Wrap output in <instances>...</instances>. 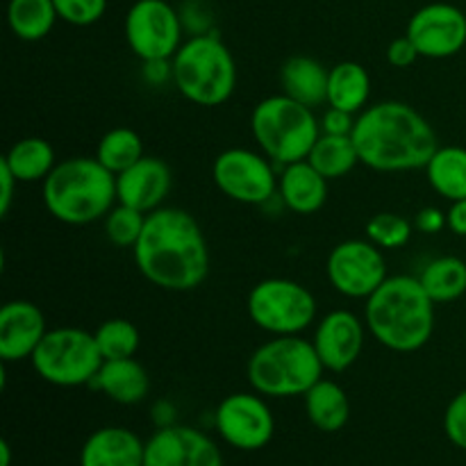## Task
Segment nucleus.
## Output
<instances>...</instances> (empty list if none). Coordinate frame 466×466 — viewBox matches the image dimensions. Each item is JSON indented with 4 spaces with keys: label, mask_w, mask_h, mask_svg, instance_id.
<instances>
[{
    "label": "nucleus",
    "mask_w": 466,
    "mask_h": 466,
    "mask_svg": "<svg viewBox=\"0 0 466 466\" xmlns=\"http://www.w3.org/2000/svg\"><path fill=\"white\" fill-rule=\"evenodd\" d=\"M135 267L164 291H194L209 273V248L200 223L180 208H159L146 217L132 248Z\"/></svg>",
    "instance_id": "nucleus-1"
},
{
    "label": "nucleus",
    "mask_w": 466,
    "mask_h": 466,
    "mask_svg": "<svg viewBox=\"0 0 466 466\" xmlns=\"http://www.w3.org/2000/svg\"><path fill=\"white\" fill-rule=\"evenodd\" d=\"M360 162L378 173H408L426 168L440 148L435 127L419 109L400 100L369 105L350 132Z\"/></svg>",
    "instance_id": "nucleus-2"
},
{
    "label": "nucleus",
    "mask_w": 466,
    "mask_h": 466,
    "mask_svg": "<svg viewBox=\"0 0 466 466\" xmlns=\"http://www.w3.org/2000/svg\"><path fill=\"white\" fill-rule=\"evenodd\" d=\"M435 308L419 276H390L367 299L364 323L391 353H417L435 332Z\"/></svg>",
    "instance_id": "nucleus-3"
},
{
    "label": "nucleus",
    "mask_w": 466,
    "mask_h": 466,
    "mask_svg": "<svg viewBox=\"0 0 466 466\" xmlns=\"http://www.w3.org/2000/svg\"><path fill=\"white\" fill-rule=\"evenodd\" d=\"M41 198L55 221L64 226H89L103 221L118 203L116 176L94 157L59 159L41 182Z\"/></svg>",
    "instance_id": "nucleus-4"
},
{
    "label": "nucleus",
    "mask_w": 466,
    "mask_h": 466,
    "mask_svg": "<svg viewBox=\"0 0 466 466\" xmlns=\"http://www.w3.org/2000/svg\"><path fill=\"white\" fill-rule=\"evenodd\" d=\"M177 94L200 107L228 103L237 89V62L217 32L191 35L171 57Z\"/></svg>",
    "instance_id": "nucleus-5"
},
{
    "label": "nucleus",
    "mask_w": 466,
    "mask_h": 466,
    "mask_svg": "<svg viewBox=\"0 0 466 466\" xmlns=\"http://www.w3.org/2000/svg\"><path fill=\"white\" fill-rule=\"evenodd\" d=\"M323 364L312 339L303 335L271 337L250 353L246 378L267 399L305 396L323 378Z\"/></svg>",
    "instance_id": "nucleus-6"
},
{
    "label": "nucleus",
    "mask_w": 466,
    "mask_h": 466,
    "mask_svg": "<svg viewBox=\"0 0 466 466\" xmlns=\"http://www.w3.org/2000/svg\"><path fill=\"white\" fill-rule=\"evenodd\" d=\"M250 132L258 148L282 168L309 157V150L321 137V123L312 107L287 94H273L255 105Z\"/></svg>",
    "instance_id": "nucleus-7"
},
{
    "label": "nucleus",
    "mask_w": 466,
    "mask_h": 466,
    "mask_svg": "<svg viewBox=\"0 0 466 466\" xmlns=\"http://www.w3.org/2000/svg\"><path fill=\"white\" fill-rule=\"evenodd\" d=\"M30 362L41 380L71 390V387L91 385L105 360L96 344L94 332L85 328L62 326L46 332Z\"/></svg>",
    "instance_id": "nucleus-8"
},
{
    "label": "nucleus",
    "mask_w": 466,
    "mask_h": 466,
    "mask_svg": "<svg viewBox=\"0 0 466 466\" xmlns=\"http://www.w3.org/2000/svg\"><path fill=\"white\" fill-rule=\"evenodd\" d=\"M317 299L291 278L259 280L246 299V312L259 330L271 337L303 335L317 321Z\"/></svg>",
    "instance_id": "nucleus-9"
},
{
    "label": "nucleus",
    "mask_w": 466,
    "mask_h": 466,
    "mask_svg": "<svg viewBox=\"0 0 466 466\" xmlns=\"http://www.w3.org/2000/svg\"><path fill=\"white\" fill-rule=\"evenodd\" d=\"M212 180L226 198L241 205H267L278 196L276 164L262 150H223L212 164Z\"/></svg>",
    "instance_id": "nucleus-10"
},
{
    "label": "nucleus",
    "mask_w": 466,
    "mask_h": 466,
    "mask_svg": "<svg viewBox=\"0 0 466 466\" xmlns=\"http://www.w3.org/2000/svg\"><path fill=\"white\" fill-rule=\"evenodd\" d=\"M126 41L141 62L171 59L182 46L185 23L167 0H137L123 23Z\"/></svg>",
    "instance_id": "nucleus-11"
},
{
    "label": "nucleus",
    "mask_w": 466,
    "mask_h": 466,
    "mask_svg": "<svg viewBox=\"0 0 466 466\" xmlns=\"http://www.w3.org/2000/svg\"><path fill=\"white\" fill-rule=\"evenodd\" d=\"M214 428L228 446L253 453L271 444L276 435V417L268 408L267 396L258 391H237L217 405Z\"/></svg>",
    "instance_id": "nucleus-12"
},
{
    "label": "nucleus",
    "mask_w": 466,
    "mask_h": 466,
    "mask_svg": "<svg viewBox=\"0 0 466 466\" xmlns=\"http://www.w3.org/2000/svg\"><path fill=\"white\" fill-rule=\"evenodd\" d=\"M326 276L337 294L367 300L390 278L385 250L369 239L341 241L328 253Z\"/></svg>",
    "instance_id": "nucleus-13"
},
{
    "label": "nucleus",
    "mask_w": 466,
    "mask_h": 466,
    "mask_svg": "<svg viewBox=\"0 0 466 466\" xmlns=\"http://www.w3.org/2000/svg\"><path fill=\"white\" fill-rule=\"evenodd\" d=\"M405 35L421 57H455L466 48V14L451 3L423 5L410 16Z\"/></svg>",
    "instance_id": "nucleus-14"
},
{
    "label": "nucleus",
    "mask_w": 466,
    "mask_h": 466,
    "mask_svg": "<svg viewBox=\"0 0 466 466\" xmlns=\"http://www.w3.org/2000/svg\"><path fill=\"white\" fill-rule=\"evenodd\" d=\"M144 466H223V455L208 432L176 423L146 440Z\"/></svg>",
    "instance_id": "nucleus-15"
},
{
    "label": "nucleus",
    "mask_w": 466,
    "mask_h": 466,
    "mask_svg": "<svg viewBox=\"0 0 466 466\" xmlns=\"http://www.w3.org/2000/svg\"><path fill=\"white\" fill-rule=\"evenodd\" d=\"M367 323L350 309H332L314 326L312 344L323 369L344 373L353 367L364 350Z\"/></svg>",
    "instance_id": "nucleus-16"
},
{
    "label": "nucleus",
    "mask_w": 466,
    "mask_h": 466,
    "mask_svg": "<svg viewBox=\"0 0 466 466\" xmlns=\"http://www.w3.org/2000/svg\"><path fill=\"white\" fill-rule=\"evenodd\" d=\"M46 317L32 300H7L0 309V362L30 360L46 337Z\"/></svg>",
    "instance_id": "nucleus-17"
},
{
    "label": "nucleus",
    "mask_w": 466,
    "mask_h": 466,
    "mask_svg": "<svg viewBox=\"0 0 466 466\" xmlns=\"http://www.w3.org/2000/svg\"><path fill=\"white\" fill-rule=\"evenodd\" d=\"M173 187V173L164 159L144 155L137 164L116 176V198L121 205L150 214L164 208Z\"/></svg>",
    "instance_id": "nucleus-18"
},
{
    "label": "nucleus",
    "mask_w": 466,
    "mask_h": 466,
    "mask_svg": "<svg viewBox=\"0 0 466 466\" xmlns=\"http://www.w3.org/2000/svg\"><path fill=\"white\" fill-rule=\"evenodd\" d=\"M146 441L123 426L91 432L80 449V466H144Z\"/></svg>",
    "instance_id": "nucleus-19"
},
{
    "label": "nucleus",
    "mask_w": 466,
    "mask_h": 466,
    "mask_svg": "<svg viewBox=\"0 0 466 466\" xmlns=\"http://www.w3.org/2000/svg\"><path fill=\"white\" fill-rule=\"evenodd\" d=\"M328 177H323L308 159L287 164L278 173V200L289 212L309 217L317 214L328 200Z\"/></svg>",
    "instance_id": "nucleus-20"
},
{
    "label": "nucleus",
    "mask_w": 466,
    "mask_h": 466,
    "mask_svg": "<svg viewBox=\"0 0 466 466\" xmlns=\"http://www.w3.org/2000/svg\"><path fill=\"white\" fill-rule=\"evenodd\" d=\"M91 387L118 405H139L148 396L150 378L139 360H105Z\"/></svg>",
    "instance_id": "nucleus-21"
},
{
    "label": "nucleus",
    "mask_w": 466,
    "mask_h": 466,
    "mask_svg": "<svg viewBox=\"0 0 466 466\" xmlns=\"http://www.w3.org/2000/svg\"><path fill=\"white\" fill-rule=\"evenodd\" d=\"M328 76L330 68L309 55H294L280 66L282 94L317 109L328 105Z\"/></svg>",
    "instance_id": "nucleus-22"
},
{
    "label": "nucleus",
    "mask_w": 466,
    "mask_h": 466,
    "mask_svg": "<svg viewBox=\"0 0 466 466\" xmlns=\"http://www.w3.org/2000/svg\"><path fill=\"white\" fill-rule=\"evenodd\" d=\"M305 400V414L309 423L321 432L344 431L350 419V400L344 387L330 378H321L308 394Z\"/></svg>",
    "instance_id": "nucleus-23"
},
{
    "label": "nucleus",
    "mask_w": 466,
    "mask_h": 466,
    "mask_svg": "<svg viewBox=\"0 0 466 466\" xmlns=\"http://www.w3.org/2000/svg\"><path fill=\"white\" fill-rule=\"evenodd\" d=\"M371 98V76L360 62L335 64L328 76V107L344 109L358 116L369 107Z\"/></svg>",
    "instance_id": "nucleus-24"
},
{
    "label": "nucleus",
    "mask_w": 466,
    "mask_h": 466,
    "mask_svg": "<svg viewBox=\"0 0 466 466\" xmlns=\"http://www.w3.org/2000/svg\"><path fill=\"white\" fill-rule=\"evenodd\" d=\"M423 171L437 196L449 203L466 198V148L462 146H440Z\"/></svg>",
    "instance_id": "nucleus-25"
},
{
    "label": "nucleus",
    "mask_w": 466,
    "mask_h": 466,
    "mask_svg": "<svg viewBox=\"0 0 466 466\" xmlns=\"http://www.w3.org/2000/svg\"><path fill=\"white\" fill-rule=\"evenodd\" d=\"M5 164L9 171L14 173L18 182H44L50 176L55 167H57V155L50 141L41 139V137H25L9 146L7 153L3 155Z\"/></svg>",
    "instance_id": "nucleus-26"
},
{
    "label": "nucleus",
    "mask_w": 466,
    "mask_h": 466,
    "mask_svg": "<svg viewBox=\"0 0 466 466\" xmlns=\"http://www.w3.org/2000/svg\"><path fill=\"white\" fill-rule=\"evenodd\" d=\"M419 280L435 305L453 303L466 294V262L455 255H441L421 268Z\"/></svg>",
    "instance_id": "nucleus-27"
},
{
    "label": "nucleus",
    "mask_w": 466,
    "mask_h": 466,
    "mask_svg": "<svg viewBox=\"0 0 466 466\" xmlns=\"http://www.w3.org/2000/svg\"><path fill=\"white\" fill-rule=\"evenodd\" d=\"M59 21L53 0H9L7 25L21 41H41Z\"/></svg>",
    "instance_id": "nucleus-28"
},
{
    "label": "nucleus",
    "mask_w": 466,
    "mask_h": 466,
    "mask_svg": "<svg viewBox=\"0 0 466 466\" xmlns=\"http://www.w3.org/2000/svg\"><path fill=\"white\" fill-rule=\"evenodd\" d=\"M308 162L328 180H339L353 171L360 162L358 146L350 135H323L309 150Z\"/></svg>",
    "instance_id": "nucleus-29"
},
{
    "label": "nucleus",
    "mask_w": 466,
    "mask_h": 466,
    "mask_svg": "<svg viewBox=\"0 0 466 466\" xmlns=\"http://www.w3.org/2000/svg\"><path fill=\"white\" fill-rule=\"evenodd\" d=\"M144 155L146 148L141 135L126 126L107 130L100 137L98 146H96V159H98L107 171H112L114 176H118V173H123L126 168H130L132 164L139 162Z\"/></svg>",
    "instance_id": "nucleus-30"
},
{
    "label": "nucleus",
    "mask_w": 466,
    "mask_h": 466,
    "mask_svg": "<svg viewBox=\"0 0 466 466\" xmlns=\"http://www.w3.org/2000/svg\"><path fill=\"white\" fill-rule=\"evenodd\" d=\"M94 337L103 360L135 358L141 344L139 328L127 319H107L96 328Z\"/></svg>",
    "instance_id": "nucleus-31"
},
{
    "label": "nucleus",
    "mask_w": 466,
    "mask_h": 466,
    "mask_svg": "<svg viewBox=\"0 0 466 466\" xmlns=\"http://www.w3.org/2000/svg\"><path fill=\"white\" fill-rule=\"evenodd\" d=\"M367 239L373 241L382 250L403 248L412 239L414 226L405 217L396 212H380L373 214L367 221Z\"/></svg>",
    "instance_id": "nucleus-32"
},
{
    "label": "nucleus",
    "mask_w": 466,
    "mask_h": 466,
    "mask_svg": "<svg viewBox=\"0 0 466 466\" xmlns=\"http://www.w3.org/2000/svg\"><path fill=\"white\" fill-rule=\"evenodd\" d=\"M146 217L148 214L139 212V209L116 203L109 209L107 217L103 218L105 235L118 248H135V244L141 237V230H144Z\"/></svg>",
    "instance_id": "nucleus-33"
},
{
    "label": "nucleus",
    "mask_w": 466,
    "mask_h": 466,
    "mask_svg": "<svg viewBox=\"0 0 466 466\" xmlns=\"http://www.w3.org/2000/svg\"><path fill=\"white\" fill-rule=\"evenodd\" d=\"M59 21L76 27H89L107 12V0H53Z\"/></svg>",
    "instance_id": "nucleus-34"
},
{
    "label": "nucleus",
    "mask_w": 466,
    "mask_h": 466,
    "mask_svg": "<svg viewBox=\"0 0 466 466\" xmlns=\"http://www.w3.org/2000/svg\"><path fill=\"white\" fill-rule=\"evenodd\" d=\"M444 432L455 449L466 451V390L455 394L446 405Z\"/></svg>",
    "instance_id": "nucleus-35"
},
{
    "label": "nucleus",
    "mask_w": 466,
    "mask_h": 466,
    "mask_svg": "<svg viewBox=\"0 0 466 466\" xmlns=\"http://www.w3.org/2000/svg\"><path fill=\"white\" fill-rule=\"evenodd\" d=\"M419 57H421V55H419L417 46L410 41L408 35L399 36V39H394L390 46H387V62H390L394 68L414 66Z\"/></svg>",
    "instance_id": "nucleus-36"
},
{
    "label": "nucleus",
    "mask_w": 466,
    "mask_h": 466,
    "mask_svg": "<svg viewBox=\"0 0 466 466\" xmlns=\"http://www.w3.org/2000/svg\"><path fill=\"white\" fill-rule=\"evenodd\" d=\"M355 118H358L355 114L344 112V109L328 107L319 123H321L323 135H350L355 127Z\"/></svg>",
    "instance_id": "nucleus-37"
},
{
    "label": "nucleus",
    "mask_w": 466,
    "mask_h": 466,
    "mask_svg": "<svg viewBox=\"0 0 466 466\" xmlns=\"http://www.w3.org/2000/svg\"><path fill=\"white\" fill-rule=\"evenodd\" d=\"M414 228L423 235H437L444 228H449V221H446V212L437 208H423L419 209V214L414 217Z\"/></svg>",
    "instance_id": "nucleus-38"
},
{
    "label": "nucleus",
    "mask_w": 466,
    "mask_h": 466,
    "mask_svg": "<svg viewBox=\"0 0 466 466\" xmlns=\"http://www.w3.org/2000/svg\"><path fill=\"white\" fill-rule=\"evenodd\" d=\"M16 185H21V182L14 177V173L9 171L7 164L0 159V217H7L9 209H12L14 189H16Z\"/></svg>",
    "instance_id": "nucleus-39"
},
{
    "label": "nucleus",
    "mask_w": 466,
    "mask_h": 466,
    "mask_svg": "<svg viewBox=\"0 0 466 466\" xmlns=\"http://www.w3.org/2000/svg\"><path fill=\"white\" fill-rule=\"evenodd\" d=\"M144 80L153 86L164 85V82H173L171 59H153V62H144Z\"/></svg>",
    "instance_id": "nucleus-40"
},
{
    "label": "nucleus",
    "mask_w": 466,
    "mask_h": 466,
    "mask_svg": "<svg viewBox=\"0 0 466 466\" xmlns=\"http://www.w3.org/2000/svg\"><path fill=\"white\" fill-rule=\"evenodd\" d=\"M150 417H153V423L157 428H168V426H176L177 423V410L171 400H157L150 410Z\"/></svg>",
    "instance_id": "nucleus-41"
},
{
    "label": "nucleus",
    "mask_w": 466,
    "mask_h": 466,
    "mask_svg": "<svg viewBox=\"0 0 466 466\" xmlns=\"http://www.w3.org/2000/svg\"><path fill=\"white\" fill-rule=\"evenodd\" d=\"M446 221H449L451 232L466 237V198L451 203V208L446 209Z\"/></svg>",
    "instance_id": "nucleus-42"
},
{
    "label": "nucleus",
    "mask_w": 466,
    "mask_h": 466,
    "mask_svg": "<svg viewBox=\"0 0 466 466\" xmlns=\"http://www.w3.org/2000/svg\"><path fill=\"white\" fill-rule=\"evenodd\" d=\"M0 466H12V446L7 440L0 441Z\"/></svg>",
    "instance_id": "nucleus-43"
}]
</instances>
